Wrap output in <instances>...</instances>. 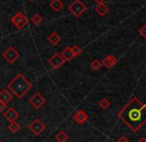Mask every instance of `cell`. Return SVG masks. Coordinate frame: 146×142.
Returning <instances> with one entry per match:
<instances>
[{
	"instance_id": "603a6c76",
	"label": "cell",
	"mask_w": 146,
	"mask_h": 142,
	"mask_svg": "<svg viewBox=\"0 0 146 142\" xmlns=\"http://www.w3.org/2000/svg\"><path fill=\"white\" fill-rule=\"evenodd\" d=\"M139 34L142 37L146 38V24H144V25L140 27V29H139Z\"/></svg>"
},
{
	"instance_id": "3957f363",
	"label": "cell",
	"mask_w": 146,
	"mask_h": 142,
	"mask_svg": "<svg viewBox=\"0 0 146 142\" xmlns=\"http://www.w3.org/2000/svg\"><path fill=\"white\" fill-rule=\"evenodd\" d=\"M69 11L71 12V14L73 16L79 18L87 11V6H86L81 0H75L73 3L70 4Z\"/></svg>"
},
{
	"instance_id": "5b68a950",
	"label": "cell",
	"mask_w": 146,
	"mask_h": 142,
	"mask_svg": "<svg viewBox=\"0 0 146 142\" xmlns=\"http://www.w3.org/2000/svg\"><path fill=\"white\" fill-rule=\"evenodd\" d=\"M28 128H29V130L34 135L39 136V135H41V133H43L45 130H46V124H45L41 119L36 118L30 123Z\"/></svg>"
},
{
	"instance_id": "ac0fdd59",
	"label": "cell",
	"mask_w": 146,
	"mask_h": 142,
	"mask_svg": "<svg viewBox=\"0 0 146 142\" xmlns=\"http://www.w3.org/2000/svg\"><path fill=\"white\" fill-rule=\"evenodd\" d=\"M21 129V125L17 122V121H12L8 125V130L11 131L12 133H17Z\"/></svg>"
},
{
	"instance_id": "6da1fadb",
	"label": "cell",
	"mask_w": 146,
	"mask_h": 142,
	"mask_svg": "<svg viewBox=\"0 0 146 142\" xmlns=\"http://www.w3.org/2000/svg\"><path fill=\"white\" fill-rule=\"evenodd\" d=\"M117 116L133 132H137L146 123V104L133 96L122 106Z\"/></svg>"
},
{
	"instance_id": "30bf717a",
	"label": "cell",
	"mask_w": 146,
	"mask_h": 142,
	"mask_svg": "<svg viewBox=\"0 0 146 142\" xmlns=\"http://www.w3.org/2000/svg\"><path fill=\"white\" fill-rule=\"evenodd\" d=\"M88 113L82 109L76 111L75 114L73 115V119L75 120V122L78 123V124H84V123L88 120Z\"/></svg>"
},
{
	"instance_id": "8992f818",
	"label": "cell",
	"mask_w": 146,
	"mask_h": 142,
	"mask_svg": "<svg viewBox=\"0 0 146 142\" xmlns=\"http://www.w3.org/2000/svg\"><path fill=\"white\" fill-rule=\"evenodd\" d=\"M2 58L8 64H13L19 58V53H18L17 50H15L14 47H9L2 53Z\"/></svg>"
},
{
	"instance_id": "4316f807",
	"label": "cell",
	"mask_w": 146,
	"mask_h": 142,
	"mask_svg": "<svg viewBox=\"0 0 146 142\" xmlns=\"http://www.w3.org/2000/svg\"><path fill=\"white\" fill-rule=\"evenodd\" d=\"M137 142H146V138L145 137H142V138H140Z\"/></svg>"
},
{
	"instance_id": "e0dca14e",
	"label": "cell",
	"mask_w": 146,
	"mask_h": 142,
	"mask_svg": "<svg viewBox=\"0 0 146 142\" xmlns=\"http://www.w3.org/2000/svg\"><path fill=\"white\" fill-rule=\"evenodd\" d=\"M55 139H56L58 142H67L69 140V135H68L64 130H61L56 134Z\"/></svg>"
},
{
	"instance_id": "5bb4252c",
	"label": "cell",
	"mask_w": 146,
	"mask_h": 142,
	"mask_svg": "<svg viewBox=\"0 0 146 142\" xmlns=\"http://www.w3.org/2000/svg\"><path fill=\"white\" fill-rule=\"evenodd\" d=\"M61 55H62V57L65 59V61H68V62L72 61V60L75 58V57H74L73 52H72L71 47H67L65 50H63V52H62Z\"/></svg>"
},
{
	"instance_id": "52a82bcc",
	"label": "cell",
	"mask_w": 146,
	"mask_h": 142,
	"mask_svg": "<svg viewBox=\"0 0 146 142\" xmlns=\"http://www.w3.org/2000/svg\"><path fill=\"white\" fill-rule=\"evenodd\" d=\"M29 104H31V106H33L36 109L41 108L45 104H46V98L40 94V92H35L33 94V96H31L29 100Z\"/></svg>"
},
{
	"instance_id": "8fae6325",
	"label": "cell",
	"mask_w": 146,
	"mask_h": 142,
	"mask_svg": "<svg viewBox=\"0 0 146 142\" xmlns=\"http://www.w3.org/2000/svg\"><path fill=\"white\" fill-rule=\"evenodd\" d=\"M117 62H118V60H117V58L114 56V55H108V56H106L102 60V65L104 66L106 69H110V68H112L114 65H116Z\"/></svg>"
},
{
	"instance_id": "ffe728a7",
	"label": "cell",
	"mask_w": 146,
	"mask_h": 142,
	"mask_svg": "<svg viewBox=\"0 0 146 142\" xmlns=\"http://www.w3.org/2000/svg\"><path fill=\"white\" fill-rule=\"evenodd\" d=\"M102 62H100L98 60H94V61L90 63V68H92V70H94V71H98V70H100V68H102Z\"/></svg>"
},
{
	"instance_id": "2e32d148",
	"label": "cell",
	"mask_w": 146,
	"mask_h": 142,
	"mask_svg": "<svg viewBox=\"0 0 146 142\" xmlns=\"http://www.w3.org/2000/svg\"><path fill=\"white\" fill-rule=\"evenodd\" d=\"M50 7L54 10L55 12H59L64 7V3L61 0H52L50 2Z\"/></svg>"
},
{
	"instance_id": "f1b7e54d",
	"label": "cell",
	"mask_w": 146,
	"mask_h": 142,
	"mask_svg": "<svg viewBox=\"0 0 146 142\" xmlns=\"http://www.w3.org/2000/svg\"><path fill=\"white\" fill-rule=\"evenodd\" d=\"M0 142H3V141H2V140H1V139H0Z\"/></svg>"
},
{
	"instance_id": "9a60e30c",
	"label": "cell",
	"mask_w": 146,
	"mask_h": 142,
	"mask_svg": "<svg viewBox=\"0 0 146 142\" xmlns=\"http://www.w3.org/2000/svg\"><path fill=\"white\" fill-rule=\"evenodd\" d=\"M47 39H48V41L51 43V44L53 45V46H55V45L59 44L60 41H61V37H60V35L57 34L56 32L51 33V34L49 35L48 38H47Z\"/></svg>"
},
{
	"instance_id": "7c38bea8",
	"label": "cell",
	"mask_w": 146,
	"mask_h": 142,
	"mask_svg": "<svg viewBox=\"0 0 146 142\" xmlns=\"http://www.w3.org/2000/svg\"><path fill=\"white\" fill-rule=\"evenodd\" d=\"M13 100V94L7 90V88H3V90L0 92V102L5 104L7 106L10 102H12Z\"/></svg>"
},
{
	"instance_id": "d4e9b609",
	"label": "cell",
	"mask_w": 146,
	"mask_h": 142,
	"mask_svg": "<svg viewBox=\"0 0 146 142\" xmlns=\"http://www.w3.org/2000/svg\"><path fill=\"white\" fill-rule=\"evenodd\" d=\"M6 104H3V102H0V112H2V111H4L5 110V108H6Z\"/></svg>"
},
{
	"instance_id": "277c9868",
	"label": "cell",
	"mask_w": 146,
	"mask_h": 142,
	"mask_svg": "<svg viewBox=\"0 0 146 142\" xmlns=\"http://www.w3.org/2000/svg\"><path fill=\"white\" fill-rule=\"evenodd\" d=\"M11 23L13 24L18 30H23V29L27 26V24L29 23V20H28V18L26 17L21 11H19L11 18Z\"/></svg>"
},
{
	"instance_id": "ba28073f",
	"label": "cell",
	"mask_w": 146,
	"mask_h": 142,
	"mask_svg": "<svg viewBox=\"0 0 146 142\" xmlns=\"http://www.w3.org/2000/svg\"><path fill=\"white\" fill-rule=\"evenodd\" d=\"M65 62H66L65 59H64V58L62 57V55L59 54V53H55V54L49 59V64L51 65V67L56 70L60 69V68L65 64Z\"/></svg>"
},
{
	"instance_id": "d6986e66",
	"label": "cell",
	"mask_w": 146,
	"mask_h": 142,
	"mask_svg": "<svg viewBox=\"0 0 146 142\" xmlns=\"http://www.w3.org/2000/svg\"><path fill=\"white\" fill-rule=\"evenodd\" d=\"M31 21H32V23L34 24L35 26H38V25H40V24L42 23L43 18H42V16H41L40 14L35 13L34 15L32 16V18H31Z\"/></svg>"
},
{
	"instance_id": "7402d4cb",
	"label": "cell",
	"mask_w": 146,
	"mask_h": 142,
	"mask_svg": "<svg viewBox=\"0 0 146 142\" xmlns=\"http://www.w3.org/2000/svg\"><path fill=\"white\" fill-rule=\"evenodd\" d=\"M100 106L102 108V109H106V108H108L110 106V100H108V98H102V100L100 102Z\"/></svg>"
},
{
	"instance_id": "484cf974",
	"label": "cell",
	"mask_w": 146,
	"mask_h": 142,
	"mask_svg": "<svg viewBox=\"0 0 146 142\" xmlns=\"http://www.w3.org/2000/svg\"><path fill=\"white\" fill-rule=\"evenodd\" d=\"M104 1H106V0H94V2H96V4H102V3H104Z\"/></svg>"
},
{
	"instance_id": "44dd1931",
	"label": "cell",
	"mask_w": 146,
	"mask_h": 142,
	"mask_svg": "<svg viewBox=\"0 0 146 142\" xmlns=\"http://www.w3.org/2000/svg\"><path fill=\"white\" fill-rule=\"evenodd\" d=\"M71 49H72V52H73V54H74V57L80 56V55L83 53V50H82V48H80L78 45H74L73 47H71Z\"/></svg>"
},
{
	"instance_id": "7a4b0ae2",
	"label": "cell",
	"mask_w": 146,
	"mask_h": 142,
	"mask_svg": "<svg viewBox=\"0 0 146 142\" xmlns=\"http://www.w3.org/2000/svg\"><path fill=\"white\" fill-rule=\"evenodd\" d=\"M7 88L11 92L13 96H16V98L21 100L24 98L26 94L32 88V84L24 77L22 74H18L11 82L7 85Z\"/></svg>"
},
{
	"instance_id": "cb8c5ba5",
	"label": "cell",
	"mask_w": 146,
	"mask_h": 142,
	"mask_svg": "<svg viewBox=\"0 0 146 142\" xmlns=\"http://www.w3.org/2000/svg\"><path fill=\"white\" fill-rule=\"evenodd\" d=\"M117 142H129V141H128V139H127V137L120 136L118 139H117Z\"/></svg>"
},
{
	"instance_id": "4fadbf2b",
	"label": "cell",
	"mask_w": 146,
	"mask_h": 142,
	"mask_svg": "<svg viewBox=\"0 0 146 142\" xmlns=\"http://www.w3.org/2000/svg\"><path fill=\"white\" fill-rule=\"evenodd\" d=\"M96 11L100 16H104L110 12V8H108L104 3L98 4V6H96Z\"/></svg>"
},
{
	"instance_id": "9c48e42d",
	"label": "cell",
	"mask_w": 146,
	"mask_h": 142,
	"mask_svg": "<svg viewBox=\"0 0 146 142\" xmlns=\"http://www.w3.org/2000/svg\"><path fill=\"white\" fill-rule=\"evenodd\" d=\"M4 118L6 119L9 122H12V121H16L18 119V117L20 116V113L15 109L14 107H10L4 112L3 114Z\"/></svg>"
},
{
	"instance_id": "83f0119b",
	"label": "cell",
	"mask_w": 146,
	"mask_h": 142,
	"mask_svg": "<svg viewBox=\"0 0 146 142\" xmlns=\"http://www.w3.org/2000/svg\"><path fill=\"white\" fill-rule=\"evenodd\" d=\"M28 1H30V2H32V1H34V0H28Z\"/></svg>"
}]
</instances>
